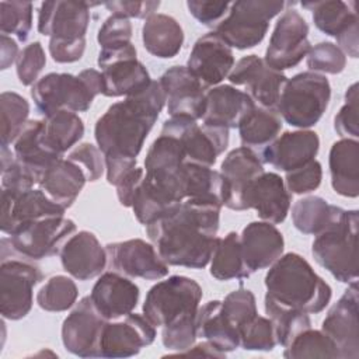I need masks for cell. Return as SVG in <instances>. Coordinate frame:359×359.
<instances>
[{"instance_id": "cell-1", "label": "cell", "mask_w": 359, "mask_h": 359, "mask_svg": "<svg viewBox=\"0 0 359 359\" xmlns=\"http://www.w3.org/2000/svg\"><path fill=\"white\" fill-rule=\"evenodd\" d=\"M222 206L185 199L146 226V233L165 264L191 269L205 268L217 243Z\"/></svg>"}, {"instance_id": "cell-2", "label": "cell", "mask_w": 359, "mask_h": 359, "mask_svg": "<svg viewBox=\"0 0 359 359\" xmlns=\"http://www.w3.org/2000/svg\"><path fill=\"white\" fill-rule=\"evenodd\" d=\"M165 97L158 81L112 104L94 126V137L104 156L136 158L156 123Z\"/></svg>"}, {"instance_id": "cell-3", "label": "cell", "mask_w": 359, "mask_h": 359, "mask_svg": "<svg viewBox=\"0 0 359 359\" xmlns=\"http://www.w3.org/2000/svg\"><path fill=\"white\" fill-rule=\"evenodd\" d=\"M266 294L278 303L307 314L321 313L332 290L299 254H282L265 275Z\"/></svg>"}, {"instance_id": "cell-4", "label": "cell", "mask_w": 359, "mask_h": 359, "mask_svg": "<svg viewBox=\"0 0 359 359\" xmlns=\"http://www.w3.org/2000/svg\"><path fill=\"white\" fill-rule=\"evenodd\" d=\"M98 94H102V74L95 69L81 70L77 76L48 73L31 88V97L43 118L60 109L86 112Z\"/></svg>"}, {"instance_id": "cell-5", "label": "cell", "mask_w": 359, "mask_h": 359, "mask_svg": "<svg viewBox=\"0 0 359 359\" xmlns=\"http://www.w3.org/2000/svg\"><path fill=\"white\" fill-rule=\"evenodd\" d=\"M358 210H345L339 219L317 234L311 244L317 264L337 280L348 285L358 283Z\"/></svg>"}, {"instance_id": "cell-6", "label": "cell", "mask_w": 359, "mask_h": 359, "mask_svg": "<svg viewBox=\"0 0 359 359\" xmlns=\"http://www.w3.org/2000/svg\"><path fill=\"white\" fill-rule=\"evenodd\" d=\"M330 98L331 86L325 76L302 72L286 80L275 109L290 126L306 129L321 119Z\"/></svg>"}, {"instance_id": "cell-7", "label": "cell", "mask_w": 359, "mask_h": 359, "mask_svg": "<svg viewBox=\"0 0 359 359\" xmlns=\"http://www.w3.org/2000/svg\"><path fill=\"white\" fill-rule=\"evenodd\" d=\"M285 1L241 0L230 4L227 15L215 27V32L236 49L257 46L269 28V21L278 15Z\"/></svg>"}, {"instance_id": "cell-8", "label": "cell", "mask_w": 359, "mask_h": 359, "mask_svg": "<svg viewBox=\"0 0 359 359\" xmlns=\"http://www.w3.org/2000/svg\"><path fill=\"white\" fill-rule=\"evenodd\" d=\"M202 287L188 276L172 275L153 285L143 303V316L154 325L164 327L185 316L196 314Z\"/></svg>"}, {"instance_id": "cell-9", "label": "cell", "mask_w": 359, "mask_h": 359, "mask_svg": "<svg viewBox=\"0 0 359 359\" xmlns=\"http://www.w3.org/2000/svg\"><path fill=\"white\" fill-rule=\"evenodd\" d=\"M97 63L101 67L102 95L105 97H128L143 90L151 81L147 69L137 60L132 42L101 48Z\"/></svg>"}, {"instance_id": "cell-10", "label": "cell", "mask_w": 359, "mask_h": 359, "mask_svg": "<svg viewBox=\"0 0 359 359\" xmlns=\"http://www.w3.org/2000/svg\"><path fill=\"white\" fill-rule=\"evenodd\" d=\"M161 135L174 136L189 163L212 167L229 146V129L202 125L187 116H171L164 121Z\"/></svg>"}, {"instance_id": "cell-11", "label": "cell", "mask_w": 359, "mask_h": 359, "mask_svg": "<svg viewBox=\"0 0 359 359\" xmlns=\"http://www.w3.org/2000/svg\"><path fill=\"white\" fill-rule=\"evenodd\" d=\"M76 231L73 220L65 216H50L20 226L11 236L13 250L31 259H42L60 252L66 238Z\"/></svg>"}, {"instance_id": "cell-12", "label": "cell", "mask_w": 359, "mask_h": 359, "mask_svg": "<svg viewBox=\"0 0 359 359\" xmlns=\"http://www.w3.org/2000/svg\"><path fill=\"white\" fill-rule=\"evenodd\" d=\"M311 45L309 25L297 10H286L276 21L265 50L264 62L275 70L297 66L307 56Z\"/></svg>"}, {"instance_id": "cell-13", "label": "cell", "mask_w": 359, "mask_h": 359, "mask_svg": "<svg viewBox=\"0 0 359 359\" xmlns=\"http://www.w3.org/2000/svg\"><path fill=\"white\" fill-rule=\"evenodd\" d=\"M43 279L41 269L18 259H3L0 265V313L6 320L17 321L32 309V290Z\"/></svg>"}, {"instance_id": "cell-14", "label": "cell", "mask_w": 359, "mask_h": 359, "mask_svg": "<svg viewBox=\"0 0 359 359\" xmlns=\"http://www.w3.org/2000/svg\"><path fill=\"white\" fill-rule=\"evenodd\" d=\"M97 4L66 0L43 1L38 10V32L49 36V41L83 42L90 24V8Z\"/></svg>"}, {"instance_id": "cell-15", "label": "cell", "mask_w": 359, "mask_h": 359, "mask_svg": "<svg viewBox=\"0 0 359 359\" xmlns=\"http://www.w3.org/2000/svg\"><path fill=\"white\" fill-rule=\"evenodd\" d=\"M156 339V327L140 314L129 313L122 321H107L98 341V358H129Z\"/></svg>"}, {"instance_id": "cell-16", "label": "cell", "mask_w": 359, "mask_h": 359, "mask_svg": "<svg viewBox=\"0 0 359 359\" xmlns=\"http://www.w3.org/2000/svg\"><path fill=\"white\" fill-rule=\"evenodd\" d=\"M111 269L146 280H157L168 275V264L157 250L142 238H130L105 245Z\"/></svg>"}, {"instance_id": "cell-17", "label": "cell", "mask_w": 359, "mask_h": 359, "mask_svg": "<svg viewBox=\"0 0 359 359\" xmlns=\"http://www.w3.org/2000/svg\"><path fill=\"white\" fill-rule=\"evenodd\" d=\"M234 86H244L245 93L264 108H276L280 91L287 77L272 67L257 55L241 57L227 76Z\"/></svg>"}, {"instance_id": "cell-18", "label": "cell", "mask_w": 359, "mask_h": 359, "mask_svg": "<svg viewBox=\"0 0 359 359\" xmlns=\"http://www.w3.org/2000/svg\"><path fill=\"white\" fill-rule=\"evenodd\" d=\"M358 283L348 289L328 310L321 331L335 344L339 359L359 358V320H358Z\"/></svg>"}, {"instance_id": "cell-19", "label": "cell", "mask_w": 359, "mask_h": 359, "mask_svg": "<svg viewBox=\"0 0 359 359\" xmlns=\"http://www.w3.org/2000/svg\"><path fill=\"white\" fill-rule=\"evenodd\" d=\"M233 67V50L215 31L196 39L187 62V69L205 90L217 86Z\"/></svg>"}, {"instance_id": "cell-20", "label": "cell", "mask_w": 359, "mask_h": 359, "mask_svg": "<svg viewBox=\"0 0 359 359\" xmlns=\"http://www.w3.org/2000/svg\"><path fill=\"white\" fill-rule=\"evenodd\" d=\"M65 208L53 202L41 188L13 192L1 189L0 229L11 236L20 226L50 216H65Z\"/></svg>"}, {"instance_id": "cell-21", "label": "cell", "mask_w": 359, "mask_h": 359, "mask_svg": "<svg viewBox=\"0 0 359 359\" xmlns=\"http://www.w3.org/2000/svg\"><path fill=\"white\" fill-rule=\"evenodd\" d=\"M105 323L90 296H84L62 324L63 346L80 358H98V341Z\"/></svg>"}, {"instance_id": "cell-22", "label": "cell", "mask_w": 359, "mask_h": 359, "mask_svg": "<svg viewBox=\"0 0 359 359\" xmlns=\"http://www.w3.org/2000/svg\"><path fill=\"white\" fill-rule=\"evenodd\" d=\"M170 116L202 119L205 112V88L187 66H172L158 80Z\"/></svg>"}, {"instance_id": "cell-23", "label": "cell", "mask_w": 359, "mask_h": 359, "mask_svg": "<svg viewBox=\"0 0 359 359\" xmlns=\"http://www.w3.org/2000/svg\"><path fill=\"white\" fill-rule=\"evenodd\" d=\"M262 172H265L262 161L252 149L241 146L229 151L220 165V174L226 184L224 206L238 212L247 210V189Z\"/></svg>"}, {"instance_id": "cell-24", "label": "cell", "mask_w": 359, "mask_h": 359, "mask_svg": "<svg viewBox=\"0 0 359 359\" xmlns=\"http://www.w3.org/2000/svg\"><path fill=\"white\" fill-rule=\"evenodd\" d=\"M139 287L125 275L111 271L102 273L94 283L90 299L93 306L107 321L128 316L137 306Z\"/></svg>"}, {"instance_id": "cell-25", "label": "cell", "mask_w": 359, "mask_h": 359, "mask_svg": "<svg viewBox=\"0 0 359 359\" xmlns=\"http://www.w3.org/2000/svg\"><path fill=\"white\" fill-rule=\"evenodd\" d=\"M63 269L79 280H90L101 275L107 265V250L95 234L81 230L70 236L60 250Z\"/></svg>"}, {"instance_id": "cell-26", "label": "cell", "mask_w": 359, "mask_h": 359, "mask_svg": "<svg viewBox=\"0 0 359 359\" xmlns=\"http://www.w3.org/2000/svg\"><path fill=\"white\" fill-rule=\"evenodd\" d=\"M320 149V139L313 130L285 132L261 151V161L273 168L289 172L314 160Z\"/></svg>"}, {"instance_id": "cell-27", "label": "cell", "mask_w": 359, "mask_h": 359, "mask_svg": "<svg viewBox=\"0 0 359 359\" xmlns=\"http://www.w3.org/2000/svg\"><path fill=\"white\" fill-rule=\"evenodd\" d=\"M240 247L244 265L252 273L271 266L283 254L285 240L275 224L251 222L243 229Z\"/></svg>"}, {"instance_id": "cell-28", "label": "cell", "mask_w": 359, "mask_h": 359, "mask_svg": "<svg viewBox=\"0 0 359 359\" xmlns=\"http://www.w3.org/2000/svg\"><path fill=\"white\" fill-rule=\"evenodd\" d=\"M292 195L283 178L276 172H262L251 182L245 194V209H255L264 222L279 224L290 209Z\"/></svg>"}, {"instance_id": "cell-29", "label": "cell", "mask_w": 359, "mask_h": 359, "mask_svg": "<svg viewBox=\"0 0 359 359\" xmlns=\"http://www.w3.org/2000/svg\"><path fill=\"white\" fill-rule=\"evenodd\" d=\"M251 97L230 84L215 86L205 94L203 125L231 129L254 107Z\"/></svg>"}, {"instance_id": "cell-30", "label": "cell", "mask_w": 359, "mask_h": 359, "mask_svg": "<svg viewBox=\"0 0 359 359\" xmlns=\"http://www.w3.org/2000/svg\"><path fill=\"white\" fill-rule=\"evenodd\" d=\"M332 189L346 198L359 195V143L356 139L342 137L330 149L328 156Z\"/></svg>"}, {"instance_id": "cell-31", "label": "cell", "mask_w": 359, "mask_h": 359, "mask_svg": "<svg viewBox=\"0 0 359 359\" xmlns=\"http://www.w3.org/2000/svg\"><path fill=\"white\" fill-rule=\"evenodd\" d=\"M86 181L84 171L67 157H62L46 170L38 185L53 202L67 209L77 199Z\"/></svg>"}, {"instance_id": "cell-32", "label": "cell", "mask_w": 359, "mask_h": 359, "mask_svg": "<svg viewBox=\"0 0 359 359\" xmlns=\"http://www.w3.org/2000/svg\"><path fill=\"white\" fill-rule=\"evenodd\" d=\"M196 334L223 353L240 346L238 330L224 314L220 300H210L198 309Z\"/></svg>"}, {"instance_id": "cell-33", "label": "cell", "mask_w": 359, "mask_h": 359, "mask_svg": "<svg viewBox=\"0 0 359 359\" xmlns=\"http://www.w3.org/2000/svg\"><path fill=\"white\" fill-rule=\"evenodd\" d=\"M142 41L150 55L171 59L180 53L184 45V31L174 17L154 13L146 18L142 27Z\"/></svg>"}, {"instance_id": "cell-34", "label": "cell", "mask_w": 359, "mask_h": 359, "mask_svg": "<svg viewBox=\"0 0 359 359\" xmlns=\"http://www.w3.org/2000/svg\"><path fill=\"white\" fill-rule=\"evenodd\" d=\"M84 135L81 118L72 111L60 109L41 121L39 140L52 154L63 157Z\"/></svg>"}, {"instance_id": "cell-35", "label": "cell", "mask_w": 359, "mask_h": 359, "mask_svg": "<svg viewBox=\"0 0 359 359\" xmlns=\"http://www.w3.org/2000/svg\"><path fill=\"white\" fill-rule=\"evenodd\" d=\"M41 121L32 119L25 123L20 135L13 143V151L15 158L34 175L36 184L41 182L46 170L59 158L49 153L39 140Z\"/></svg>"}, {"instance_id": "cell-36", "label": "cell", "mask_w": 359, "mask_h": 359, "mask_svg": "<svg viewBox=\"0 0 359 359\" xmlns=\"http://www.w3.org/2000/svg\"><path fill=\"white\" fill-rule=\"evenodd\" d=\"M185 199L213 202L220 206L226 203V184L220 174L210 167L185 161L181 170Z\"/></svg>"}, {"instance_id": "cell-37", "label": "cell", "mask_w": 359, "mask_h": 359, "mask_svg": "<svg viewBox=\"0 0 359 359\" xmlns=\"http://www.w3.org/2000/svg\"><path fill=\"white\" fill-rule=\"evenodd\" d=\"M237 129L244 147L264 149L280 133L282 118L275 108L254 105L240 121Z\"/></svg>"}, {"instance_id": "cell-38", "label": "cell", "mask_w": 359, "mask_h": 359, "mask_svg": "<svg viewBox=\"0 0 359 359\" xmlns=\"http://www.w3.org/2000/svg\"><path fill=\"white\" fill-rule=\"evenodd\" d=\"M355 1L345 3L341 0L304 1L303 8L313 13L314 25L328 36L335 39L345 34L353 25H358V11Z\"/></svg>"}, {"instance_id": "cell-39", "label": "cell", "mask_w": 359, "mask_h": 359, "mask_svg": "<svg viewBox=\"0 0 359 359\" xmlns=\"http://www.w3.org/2000/svg\"><path fill=\"white\" fill-rule=\"evenodd\" d=\"M345 209L328 203L321 196H306L292 206L293 226L303 234H320L337 219Z\"/></svg>"}, {"instance_id": "cell-40", "label": "cell", "mask_w": 359, "mask_h": 359, "mask_svg": "<svg viewBox=\"0 0 359 359\" xmlns=\"http://www.w3.org/2000/svg\"><path fill=\"white\" fill-rule=\"evenodd\" d=\"M210 275L217 280L245 279L251 275L244 265L240 236L236 231L217 238L210 258Z\"/></svg>"}, {"instance_id": "cell-41", "label": "cell", "mask_w": 359, "mask_h": 359, "mask_svg": "<svg viewBox=\"0 0 359 359\" xmlns=\"http://www.w3.org/2000/svg\"><path fill=\"white\" fill-rule=\"evenodd\" d=\"M265 313L268 314L276 338V344L286 346L297 334L311 327L307 313L290 309L265 294Z\"/></svg>"}, {"instance_id": "cell-42", "label": "cell", "mask_w": 359, "mask_h": 359, "mask_svg": "<svg viewBox=\"0 0 359 359\" xmlns=\"http://www.w3.org/2000/svg\"><path fill=\"white\" fill-rule=\"evenodd\" d=\"M175 205L178 203L172 201L164 191L143 177L140 185L136 189L130 208L133 209L137 222L146 227L151 222L165 215Z\"/></svg>"}, {"instance_id": "cell-43", "label": "cell", "mask_w": 359, "mask_h": 359, "mask_svg": "<svg viewBox=\"0 0 359 359\" xmlns=\"http://www.w3.org/2000/svg\"><path fill=\"white\" fill-rule=\"evenodd\" d=\"M286 359H304V358H339L335 344L321 330L307 328L297 334L283 351Z\"/></svg>"}, {"instance_id": "cell-44", "label": "cell", "mask_w": 359, "mask_h": 359, "mask_svg": "<svg viewBox=\"0 0 359 359\" xmlns=\"http://www.w3.org/2000/svg\"><path fill=\"white\" fill-rule=\"evenodd\" d=\"M29 104L14 91H4L0 95V125L1 146L14 143L25 123L28 122Z\"/></svg>"}, {"instance_id": "cell-45", "label": "cell", "mask_w": 359, "mask_h": 359, "mask_svg": "<svg viewBox=\"0 0 359 359\" xmlns=\"http://www.w3.org/2000/svg\"><path fill=\"white\" fill-rule=\"evenodd\" d=\"M79 296L74 280L65 275L49 278L36 293V303L45 311H66Z\"/></svg>"}, {"instance_id": "cell-46", "label": "cell", "mask_w": 359, "mask_h": 359, "mask_svg": "<svg viewBox=\"0 0 359 359\" xmlns=\"http://www.w3.org/2000/svg\"><path fill=\"white\" fill-rule=\"evenodd\" d=\"M32 8L29 1H0L1 35H15L20 42H25L32 29Z\"/></svg>"}, {"instance_id": "cell-47", "label": "cell", "mask_w": 359, "mask_h": 359, "mask_svg": "<svg viewBox=\"0 0 359 359\" xmlns=\"http://www.w3.org/2000/svg\"><path fill=\"white\" fill-rule=\"evenodd\" d=\"M238 337L240 346L245 351L269 352L276 345L271 320L258 314L238 327Z\"/></svg>"}, {"instance_id": "cell-48", "label": "cell", "mask_w": 359, "mask_h": 359, "mask_svg": "<svg viewBox=\"0 0 359 359\" xmlns=\"http://www.w3.org/2000/svg\"><path fill=\"white\" fill-rule=\"evenodd\" d=\"M306 63L310 72L338 74L346 66L345 53L332 42H320L310 48Z\"/></svg>"}, {"instance_id": "cell-49", "label": "cell", "mask_w": 359, "mask_h": 359, "mask_svg": "<svg viewBox=\"0 0 359 359\" xmlns=\"http://www.w3.org/2000/svg\"><path fill=\"white\" fill-rule=\"evenodd\" d=\"M196 314L185 316V317L163 327L161 342L168 351H174V352L180 353V352L189 349L195 344V339L198 337Z\"/></svg>"}, {"instance_id": "cell-50", "label": "cell", "mask_w": 359, "mask_h": 359, "mask_svg": "<svg viewBox=\"0 0 359 359\" xmlns=\"http://www.w3.org/2000/svg\"><path fill=\"white\" fill-rule=\"evenodd\" d=\"M222 309L227 318L237 327V330L240 325L258 314L254 293L244 287L229 293L222 302Z\"/></svg>"}, {"instance_id": "cell-51", "label": "cell", "mask_w": 359, "mask_h": 359, "mask_svg": "<svg viewBox=\"0 0 359 359\" xmlns=\"http://www.w3.org/2000/svg\"><path fill=\"white\" fill-rule=\"evenodd\" d=\"M46 65L45 50L41 42L35 41L27 45L17 57V77L22 86H34L38 81V76Z\"/></svg>"}, {"instance_id": "cell-52", "label": "cell", "mask_w": 359, "mask_h": 359, "mask_svg": "<svg viewBox=\"0 0 359 359\" xmlns=\"http://www.w3.org/2000/svg\"><path fill=\"white\" fill-rule=\"evenodd\" d=\"M323 180V168L320 161L316 158L306 163L304 165L286 172L285 187L289 192L296 195L309 194L316 191Z\"/></svg>"}, {"instance_id": "cell-53", "label": "cell", "mask_w": 359, "mask_h": 359, "mask_svg": "<svg viewBox=\"0 0 359 359\" xmlns=\"http://www.w3.org/2000/svg\"><path fill=\"white\" fill-rule=\"evenodd\" d=\"M358 109V83H353L345 93V104L334 118V129L339 136L349 139L359 136Z\"/></svg>"}, {"instance_id": "cell-54", "label": "cell", "mask_w": 359, "mask_h": 359, "mask_svg": "<svg viewBox=\"0 0 359 359\" xmlns=\"http://www.w3.org/2000/svg\"><path fill=\"white\" fill-rule=\"evenodd\" d=\"M67 158L76 163L84 171L87 181H91V182L100 180L105 168L104 154L93 143L79 144L67 154Z\"/></svg>"}, {"instance_id": "cell-55", "label": "cell", "mask_w": 359, "mask_h": 359, "mask_svg": "<svg viewBox=\"0 0 359 359\" xmlns=\"http://www.w3.org/2000/svg\"><path fill=\"white\" fill-rule=\"evenodd\" d=\"M132 24L128 18L111 14L100 27L97 41L101 48H111L130 42Z\"/></svg>"}, {"instance_id": "cell-56", "label": "cell", "mask_w": 359, "mask_h": 359, "mask_svg": "<svg viewBox=\"0 0 359 359\" xmlns=\"http://www.w3.org/2000/svg\"><path fill=\"white\" fill-rule=\"evenodd\" d=\"M229 1H208V0H189L187 7L191 15L206 27H216L229 13Z\"/></svg>"}, {"instance_id": "cell-57", "label": "cell", "mask_w": 359, "mask_h": 359, "mask_svg": "<svg viewBox=\"0 0 359 359\" xmlns=\"http://www.w3.org/2000/svg\"><path fill=\"white\" fill-rule=\"evenodd\" d=\"M105 8L111 11L114 15H119L123 18H147L157 11L160 7V1L146 0V1H130V0H119V1H107L104 3Z\"/></svg>"}, {"instance_id": "cell-58", "label": "cell", "mask_w": 359, "mask_h": 359, "mask_svg": "<svg viewBox=\"0 0 359 359\" xmlns=\"http://www.w3.org/2000/svg\"><path fill=\"white\" fill-rule=\"evenodd\" d=\"M143 177H144V170L140 167H136L115 185L118 201L122 206H125V208L132 206L133 196H135L136 189L140 185Z\"/></svg>"}, {"instance_id": "cell-59", "label": "cell", "mask_w": 359, "mask_h": 359, "mask_svg": "<svg viewBox=\"0 0 359 359\" xmlns=\"http://www.w3.org/2000/svg\"><path fill=\"white\" fill-rule=\"evenodd\" d=\"M86 50V41L76 43H63L49 41V53L56 63H73L81 59Z\"/></svg>"}, {"instance_id": "cell-60", "label": "cell", "mask_w": 359, "mask_h": 359, "mask_svg": "<svg viewBox=\"0 0 359 359\" xmlns=\"http://www.w3.org/2000/svg\"><path fill=\"white\" fill-rule=\"evenodd\" d=\"M107 181L111 185H116L125 175H128L133 168H136V158L129 157H109L104 156Z\"/></svg>"}, {"instance_id": "cell-61", "label": "cell", "mask_w": 359, "mask_h": 359, "mask_svg": "<svg viewBox=\"0 0 359 359\" xmlns=\"http://www.w3.org/2000/svg\"><path fill=\"white\" fill-rule=\"evenodd\" d=\"M20 55L17 42L8 36L1 35V59H0V69L6 70L8 69L14 62H17V57Z\"/></svg>"}, {"instance_id": "cell-62", "label": "cell", "mask_w": 359, "mask_h": 359, "mask_svg": "<svg viewBox=\"0 0 359 359\" xmlns=\"http://www.w3.org/2000/svg\"><path fill=\"white\" fill-rule=\"evenodd\" d=\"M178 355H202V356H215V358H224L226 353L217 351L210 342L205 341V342H201L198 345H192L189 349L184 351V352H180Z\"/></svg>"}]
</instances>
